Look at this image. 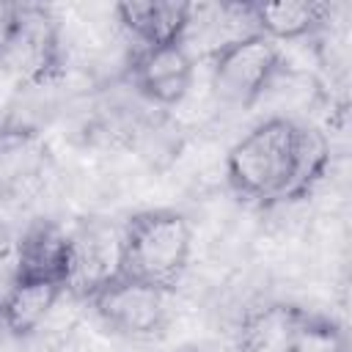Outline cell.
Instances as JSON below:
<instances>
[{
    "label": "cell",
    "instance_id": "obj_1",
    "mask_svg": "<svg viewBox=\"0 0 352 352\" xmlns=\"http://www.w3.org/2000/svg\"><path fill=\"white\" fill-rule=\"evenodd\" d=\"M327 168V138L289 116L264 118L226 154V182L231 192L261 209L308 198Z\"/></svg>",
    "mask_w": 352,
    "mask_h": 352
},
{
    "label": "cell",
    "instance_id": "obj_2",
    "mask_svg": "<svg viewBox=\"0 0 352 352\" xmlns=\"http://www.w3.org/2000/svg\"><path fill=\"white\" fill-rule=\"evenodd\" d=\"M190 256L192 226L179 209H143L121 226L118 275L173 294L190 267Z\"/></svg>",
    "mask_w": 352,
    "mask_h": 352
},
{
    "label": "cell",
    "instance_id": "obj_3",
    "mask_svg": "<svg viewBox=\"0 0 352 352\" xmlns=\"http://www.w3.org/2000/svg\"><path fill=\"white\" fill-rule=\"evenodd\" d=\"M286 66L280 44L250 30L217 44L209 55V74L214 94L236 107L256 104Z\"/></svg>",
    "mask_w": 352,
    "mask_h": 352
},
{
    "label": "cell",
    "instance_id": "obj_4",
    "mask_svg": "<svg viewBox=\"0 0 352 352\" xmlns=\"http://www.w3.org/2000/svg\"><path fill=\"white\" fill-rule=\"evenodd\" d=\"M82 300L91 305L96 319L116 336L129 341H154L165 333L170 319V294L140 283L126 275H110L96 283Z\"/></svg>",
    "mask_w": 352,
    "mask_h": 352
},
{
    "label": "cell",
    "instance_id": "obj_5",
    "mask_svg": "<svg viewBox=\"0 0 352 352\" xmlns=\"http://www.w3.org/2000/svg\"><path fill=\"white\" fill-rule=\"evenodd\" d=\"M0 66L19 85H44L63 72L66 52L52 8L41 3H22L19 25L0 58Z\"/></svg>",
    "mask_w": 352,
    "mask_h": 352
},
{
    "label": "cell",
    "instance_id": "obj_6",
    "mask_svg": "<svg viewBox=\"0 0 352 352\" xmlns=\"http://www.w3.org/2000/svg\"><path fill=\"white\" fill-rule=\"evenodd\" d=\"M52 151L44 135L22 121L0 124V201H28L50 173Z\"/></svg>",
    "mask_w": 352,
    "mask_h": 352
},
{
    "label": "cell",
    "instance_id": "obj_7",
    "mask_svg": "<svg viewBox=\"0 0 352 352\" xmlns=\"http://www.w3.org/2000/svg\"><path fill=\"white\" fill-rule=\"evenodd\" d=\"M195 77V60L187 44H162V47H135L126 63L129 85L160 107L179 104Z\"/></svg>",
    "mask_w": 352,
    "mask_h": 352
},
{
    "label": "cell",
    "instance_id": "obj_8",
    "mask_svg": "<svg viewBox=\"0 0 352 352\" xmlns=\"http://www.w3.org/2000/svg\"><path fill=\"white\" fill-rule=\"evenodd\" d=\"M11 275L44 278L72 289L74 280V234L55 220H33L11 250Z\"/></svg>",
    "mask_w": 352,
    "mask_h": 352
},
{
    "label": "cell",
    "instance_id": "obj_9",
    "mask_svg": "<svg viewBox=\"0 0 352 352\" xmlns=\"http://www.w3.org/2000/svg\"><path fill=\"white\" fill-rule=\"evenodd\" d=\"M226 11L245 16L250 28L270 41H297L327 28L333 6L322 0H283V3H231Z\"/></svg>",
    "mask_w": 352,
    "mask_h": 352
},
{
    "label": "cell",
    "instance_id": "obj_10",
    "mask_svg": "<svg viewBox=\"0 0 352 352\" xmlns=\"http://www.w3.org/2000/svg\"><path fill=\"white\" fill-rule=\"evenodd\" d=\"M113 11L135 47L182 44L195 19V6L184 0H124Z\"/></svg>",
    "mask_w": 352,
    "mask_h": 352
},
{
    "label": "cell",
    "instance_id": "obj_11",
    "mask_svg": "<svg viewBox=\"0 0 352 352\" xmlns=\"http://www.w3.org/2000/svg\"><path fill=\"white\" fill-rule=\"evenodd\" d=\"M66 292L69 289L55 280L8 275V283L0 294V330L14 338L36 333Z\"/></svg>",
    "mask_w": 352,
    "mask_h": 352
},
{
    "label": "cell",
    "instance_id": "obj_12",
    "mask_svg": "<svg viewBox=\"0 0 352 352\" xmlns=\"http://www.w3.org/2000/svg\"><path fill=\"white\" fill-rule=\"evenodd\" d=\"M305 316H308V308H300L286 300L258 302L248 308L236 324V349L239 352H289Z\"/></svg>",
    "mask_w": 352,
    "mask_h": 352
},
{
    "label": "cell",
    "instance_id": "obj_13",
    "mask_svg": "<svg viewBox=\"0 0 352 352\" xmlns=\"http://www.w3.org/2000/svg\"><path fill=\"white\" fill-rule=\"evenodd\" d=\"M289 352H349V346L344 330L333 319L308 311Z\"/></svg>",
    "mask_w": 352,
    "mask_h": 352
},
{
    "label": "cell",
    "instance_id": "obj_14",
    "mask_svg": "<svg viewBox=\"0 0 352 352\" xmlns=\"http://www.w3.org/2000/svg\"><path fill=\"white\" fill-rule=\"evenodd\" d=\"M19 11H22V3H8V0H0V58L19 25Z\"/></svg>",
    "mask_w": 352,
    "mask_h": 352
},
{
    "label": "cell",
    "instance_id": "obj_15",
    "mask_svg": "<svg viewBox=\"0 0 352 352\" xmlns=\"http://www.w3.org/2000/svg\"><path fill=\"white\" fill-rule=\"evenodd\" d=\"M11 250H14V239H11V234H8V228L0 223V264L11 256Z\"/></svg>",
    "mask_w": 352,
    "mask_h": 352
},
{
    "label": "cell",
    "instance_id": "obj_16",
    "mask_svg": "<svg viewBox=\"0 0 352 352\" xmlns=\"http://www.w3.org/2000/svg\"><path fill=\"white\" fill-rule=\"evenodd\" d=\"M0 124H3V118H0Z\"/></svg>",
    "mask_w": 352,
    "mask_h": 352
}]
</instances>
